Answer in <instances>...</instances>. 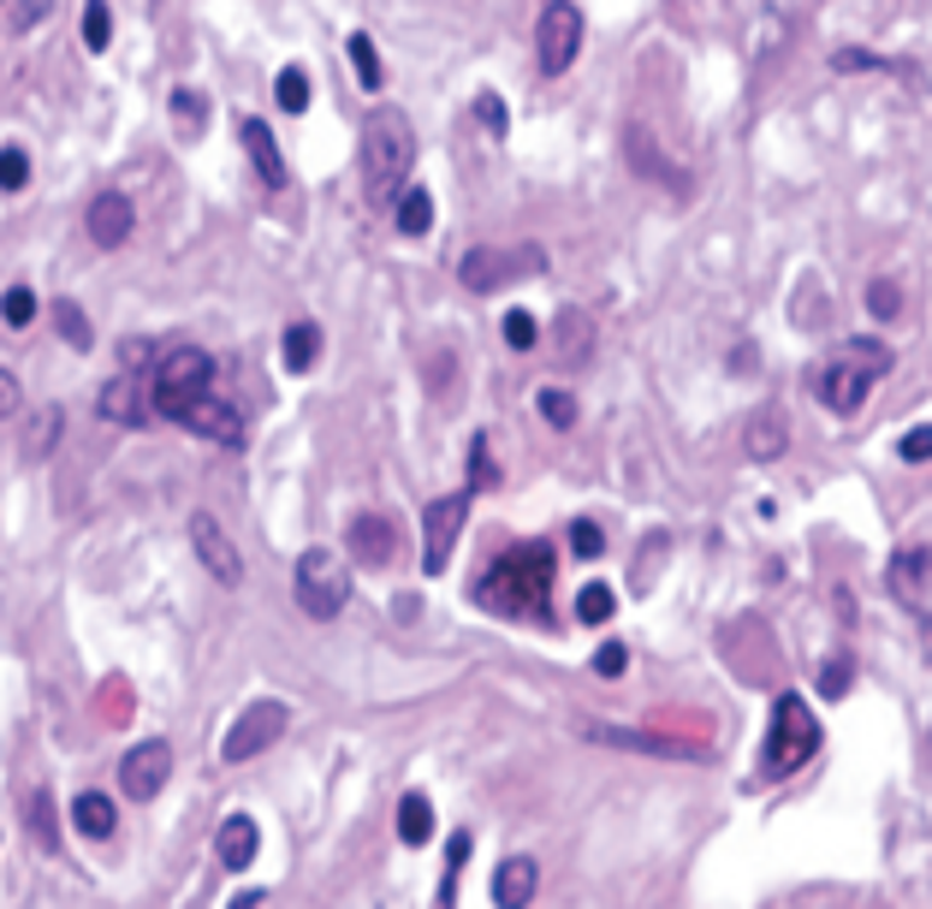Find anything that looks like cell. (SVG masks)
Masks as SVG:
<instances>
[{
  "instance_id": "39",
  "label": "cell",
  "mask_w": 932,
  "mask_h": 909,
  "mask_svg": "<svg viewBox=\"0 0 932 909\" xmlns=\"http://www.w3.org/2000/svg\"><path fill=\"white\" fill-rule=\"evenodd\" d=\"M488 434H475L470 440V493H481V488H499V470H493V458H488Z\"/></svg>"
},
{
  "instance_id": "44",
  "label": "cell",
  "mask_w": 932,
  "mask_h": 909,
  "mask_svg": "<svg viewBox=\"0 0 932 909\" xmlns=\"http://www.w3.org/2000/svg\"><path fill=\"white\" fill-rule=\"evenodd\" d=\"M896 458H903V465H926V458H932V422L909 428V434L896 440Z\"/></svg>"
},
{
  "instance_id": "38",
  "label": "cell",
  "mask_w": 932,
  "mask_h": 909,
  "mask_svg": "<svg viewBox=\"0 0 932 909\" xmlns=\"http://www.w3.org/2000/svg\"><path fill=\"white\" fill-rule=\"evenodd\" d=\"M54 440H60V410H42V417L24 428V458H48Z\"/></svg>"
},
{
  "instance_id": "31",
  "label": "cell",
  "mask_w": 932,
  "mask_h": 909,
  "mask_svg": "<svg viewBox=\"0 0 932 909\" xmlns=\"http://www.w3.org/2000/svg\"><path fill=\"white\" fill-rule=\"evenodd\" d=\"M48 316H54V328H60V339H66V346H72V351H90V339H96V333H90V316H83L72 298H60Z\"/></svg>"
},
{
  "instance_id": "48",
  "label": "cell",
  "mask_w": 932,
  "mask_h": 909,
  "mask_svg": "<svg viewBox=\"0 0 932 909\" xmlns=\"http://www.w3.org/2000/svg\"><path fill=\"white\" fill-rule=\"evenodd\" d=\"M475 113L488 119V131H493V137H505V101H499L493 90H488V96H475Z\"/></svg>"
},
{
  "instance_id": "21",
  "label": "cell",
  "mask_w": 932,
  "mask_h": 909,
  "mask_svg": "<svg viewBox=\"0 0 932 909\" xmlns=\"http://www.w3.org/2000/svg\"><path fill=\"white\" fill-rule=\"evenodd\" d=\"M534 886H541V862H534V856H505V862L493 868V903L499 909H529Z\"/></svg>"
},
{
  "instance_id": "41",
  "label": "cell",
  "mask_w": 932,
  "mask_h": 909,
  "mask_svg": "<svg viewBox=\"0 0 932 909\" xmlns=\"http://www.w3.org/2000/svg\"><path fill=\"white\" fill-rule=\"evenodd\" d=\"M24 184H30V156L19 143H7L0 149V191H24Z\"/></svg>"
},
{
  "instance_id": "36",
  "label": "cell",
  "mask_w": 932,
  "mask_h": 909,
  "mask_svg": "<svg viewBox=\"0 0 932 909\" xmlns=\"http://www.w3.org/2000/svg\"><path fill=\"white\" fill-rule=\"evenodd\" d=\"M273 96H280L285 113H303L309 108V72H303V66H285L280 83H273Z\"/></svg>"
},
{
  "instance_id": "29",
  "label": "cell",
  "mask_w": 932,
  "mask_h": 909,
  "mask_svg": "<svg viewBox=\"0 0 932 909\" xmlns=\"http://www.w3.org/2000/svg\"><path fill=\"white\" fill-rule=\"evenodd\" d=\"M428 227H434V197H428L422 184H404V191H399V232L404 238H422Z\"/></svg>"
},
{
  "instance_id": "18",
  "label": "cell",
  "mask_w": 932,
  "mask_h": 909,
  "mask_svg": "<svg viewBox=\"0 0 932 909\" xmlns=\"http://www.w3.org/2000/svg\"><path fill=\"white\" fill-rule=\"evenodd\" d=\"M149 410H154V392L137 381V369L113 374V381L101 387V417L119 422V428H143V422H149Z\"/></svg>"
},
{
  "instance_id": "1",
  "label": "cell",
  "mask_w": 932,
  "mask_h": 909,
  "mask_svg": "<svg viewBox=\"0 0 932 909\" xmlns=\"http://www.w3.org/2000/svg\"><path fill=\"white\" fill-rule=\"evenodd\" d=\"M552 577H559V553L552 541H517L505 547L488 571L475 577V607L493 612V619H552Z\"/></svg>"
},
{
  "instance_id": "23",
  "label": "cell",
  "mask_w": 932,
  "mask_h": 909,
  "mask_svg": "<svg viewBox=\"0 0 932 909\" xmlns=\"http://www.w3.org/2000/svg\"><path fill=\"white\" fill-rule=\"evenodd\" d=\"M238 143H244V156L255 161L262 184H273V191H280V184L291 179V173H285V156H280V137H273L262 119H238Z\"/></svg>"
},
{
  "instance_id": "37",
  "label": "cell",
  "mask_w": 932,
  "mask_h": 909,
  "mask_svg": "<svg viewBox=\"0 0 932 909\" xmlns=\"http://www.w3.org/2000/svg\"><path fill=\"white\" fill-rule=\"evenodd\" d=\"M172 119H179V131H202V119H209V96H202V90H172Z\"/></svg>"
},
{
  "instance_id": "33",
  "label": "cell",
  "mask_w": 932,
  "mask_h": 909,
  "mask_svg": "<svg viewBox=\"0 0 932 909\" xmlns=\"http://www.w3.org/2000/svg\"><path fill=\"white\" fill-rule=\"evenodd\" d=\"M108 42H113V12H108V0H83V48H90V54H101Z\"/></svg>"
},
{
  "instance_id": "50",
  "label": "cell",
  "mask_w": 932,
  "mask_h": 909,
  "mask_svg": "<svg viewBox=\"0 0 932 909\" xmlns=\"http://www.w3.org/2000/svg\"><path fill=\"white\" fill-rule=\"evenodd\" d=\"M262 903H268V891H262V886H250V891H238L227 909H262Z\"/></svg>"
},
{
  "instance_id": "22",
  "label": "cell",
  "mask_w": 932,
  "mask_h": 909,
  "mask_svg": "<svg viewBox=\"0 0 932 909\" xmlns=\"http://www.w3.org/2000/svg\"><path fill=\"white\" fill-rule=\"evenodd\" d=\"M784 446H790L784 410H779V404H761V410L749 417V428H742V452H749L754 465H772V458H784Z\"/></svg>"
},
{
  "instance_id": "24",
  "label": "cell",
  "mask_w": 932,
  "mask_h": 909,
  "mask_svg": "<svg viewBox=\"0 0 932 909\" xmlns=\"http://www.w3.org/2000/svg\"><path fill=\"white\" fill-rule=\"evenodd\" d=\"M552 346H559L564 363H589L594 357V321L582 316V310H559V321H552Z\"/></svg>"
},
{
  "instance_id": "42",
  "label": "cell",
  "mask_w": 932,
  "mask_h": 909,
  "mask_svg": "<svg viewBox=\"0 0 932 909\" xmlns=\"http://www.w3.org/2000/svg\"><path fill=\"white\" fill-rule=\"evenodd\" d=\"M499 333H505V346H511V351H529L534 339H541V328H534V316H529V310H511L505 321H499Z\"/></svg>"
},
{
  "instance_id": "2",
  "label": "cell",
  "mask_w": 932,
  "mask_h": 909,
  "mask_svg": "<svg viewBox=\"0 0 932 909\" xmlns=\"http://www.w3.org/2000/svg\"><path fill=\"white\" fill-rule=\"evenodd\" d=\"M891 346H879V339H843L820 357L814 369V392L825 410H838V417H855L861 404H868V392L891 374Z\"/></svg>"
},
{
  "instance_id": "9",
  "label": "cell",
  "mask_w": 932,
  "mask_h": 909,
  "mask_svg": "<svg viewBox=\"0 0 932 909\" xmlns=\"http://www.w3.org/2000/svg\"><path fill=\"white\" fill-rule=\"evenodd\" d=\"M470 506H475L470 488L440 493V500L422 506V571H428V577H440L445 565H452V547H458V536H463V523H470Z\"/></svg>"
},
{
  "instance_id": "34",
  "label": "cell",
  "mask_w": 932,
  "mask_h": 909,
  "mask_svg": "<svg viewBox=\"0 0 932 909\" xmlns=\"http://www.w3.org/2000/svg\"><path fill=\"white\" fill-rule=\"evenodd\" d=\"M612 612H618V595L607 589V582H589V589L577 595V619L582 625H607Z\"/></svg>"
},
{
  "instance_id": "7",
  "label": "cell",
  "mask_w": 932,
  "mask_h": 909,
  "mask_svg": "<svg viewBox=\"0 0 932 909\" xmlns=\"http://www.w3.org/2000/svg\"><path fill=\"white\" fill-rule=\"evenodd\" d=\"M529 273H547L541 244H517V250L475 244V250H463V262H458V280H463V291H475V298H488V291L511 286V280H529Z\"/></svg>"
},
{
  "instance_id": "5",
  "label": "cell",
  "mask_w": 932,
  "mask_h": 909,
  "mask_svg": "<svg viewBox=\"0 0 932 909\" xmlns=\"http://www.w3.org/2000/svg\"><path fill=\"white\" fill-rule=\"evenodd\" d=\"M214 369L220 363L202 346H172L161 363H154V381H149L154 410H161L167 422H179L184 404H197V399H209V392H214Z\"/></svg>"
},
{
  "instance_id": "6",
  "label": "cell",
  "mask_w": 932,
  "mask_h": 909,
  "mask_svg": "<svg viewBox=\"0 0 932 909\" xmlns=\"http://www.w3.org/2000/svg\"><path fill=\"white\" fill-rule=\"evenodd\" d=\"M291 589H298V607L309 619H339L344 600H351V565H344V553H333V547H303Z\"/></svg>"
},
{
  "instance_id": "17",
  "label": "cell",
  "mask_w": 932,
  "mask_h": 909,
  "mask_svg": "<svg viewBox=\"0 0 932 909\" xmlns=\"http://www.w3.org/2000/svg\"><path fill=\"white\" fill-rule=\"evenodd\" d=\"M582 737L607 749H635V755H671V761H701V743H678V737H660V731H630V726H582Z\"/></svg>"
},
{
  "instance_id": "19",
  "label": "cell",
  "mask_w": 932,
  "mask_h": 909,
  "mask_svg": "<svg viewBox=\"0 0 932 909\" xmlns=\"http://www.w3.org/2000/svg\"><path fill=\"white\" fill-rule=\"evenodd\" d=\"M885 582H891V595L903 600V607L921 612V600L932 595V541L926 547H903V553L885 565Z\"/></svg>"
},
{
  "instance_id": "40",
  "label": "cell",
  "mask_w": 932,
  "mask_h": 909,
  "mask_svg": "<svg viewBox=\"0 0 932 909\" xmlns=\"http://www.w3.org/2000/svg\"><path fill=\"white\" fill-rule=\"evenodd\" d=\"M534 404H541L547 428H571L577 422V399H571V392H559V387H541V399H534Z\"/></svg>"
},
{
  "instance_id": "16",
  "label": "cell",
  "mask_w": 932,
  "mask_h": 909,
  "mask_svg": "<svg viewBox=\"0 0 932 909\" xmlns=\"http://www.w3.org/2000/svg\"><path fill=\"white\" fill-rule=\"evenodd\" d=\"M179 428H191V434L202 440H214V446H244V417H238V404L232 399H197V404H184L179 410Z\"/></svg>"
},
{
  "instance_id": "8",
  "label": "cell",
  "mask_w": 932,
  "mask_h": 909,
  "mask_svg": "<svg viewBox=\"0 0 932 909\" xmlns=\"http://www.w3.org/2000/svg\"><path fill=\"white\" fill-rule=\"evenodd\" d=\"M285 726H291V708H285V701H280V696H255L250 708L227 726V737H220V761H227V767L255 761L268 743H280Z\"/></svg>"
},
{
  "instance_id": "15",
  "label": "cell",
  "mask_w": 932,
  "mask_h": 909,
  "mask_svg": "<svg viewBox=\"0 0 932 909\" xmlns=\"http://www.w3.org/2000/svg\"><path fill=\"white\" fill-rule=\"evenodd\" d=\"M83 227H90V244H96V250H119V244L131 238V227H137L131 197H126V191H101V197H90V209H83Z\"/></svg>"
},
{
  "instance_id": "13",
  "label": "cell",
  "mask_w": 932,
  "mask_h": 909,
  "mask_svg": "<svg viewBox=\"0 0 932 909\" xmlns=\"http://www.w3.org/2000/svg\"><path fill=\"white\" fill-rule=\"evenodd\" d=\"M344 547L357 553V565L387 571V565H399V523H392L387 511H362V518H351V529H344Z\"/></svg>"
},
{
  "instance_id": "45",
  "label": "cell",
  "mask_w": 932,
  "mask_h": 909,
  "mask_svg": "<svg viewBox=\"0 0 932 909\" xmlns=\"http://www.w3.org/2000/svg\"><path fill=\"white\" fill-rule=\"evenodd\" d=\"M868 310H873L879 321H896V310H903V291H896L891 280H873V286H868Z\"/></svg>"
},
{
  "instance_id": "47",
  "label": "cell",
  "mask_w": 932,
  "mask_h": 909,
  "mask_svg": "<svg viewBox=\"0 0 932 909\" xmlns=\"http://www.w3.org/2000/svg\"><path fill=\"white\" fill-rule=\"evenodd\" d=\"M624 666H630V648L624 642H600V655H594V672L600 678H618Z\"/></svg>"
},
{
  "instance_id": "28",
  "label": "cell",
  "mask_w": 932,
  "mask_h": 909,
  "mask_svg": "<svg viewBox=\"0 0 932 909\" xmlns=\"http://www.w3.org/2000/svg\"><path fill=\"white\" fill-rule=\"evenodd\" d=\"M24 820H30V838H37L42 850H60V815H54V797H48L42 785L24 797Z\"/></svg>"
},
{
  "instance_id": "20",
  "label": "cell",
  "mask_w": 932,
  "mask_h": 909,
  "mask_svg": "<svg viewBox=\"0 0 932 909\" xmlns=\"http://www.w3.org/2000/svg\"><path fill=\"white\" fill-rule=\"evenodd\" d=\"M255 850H262V827H255L250 815H227L214 827V856H220V868H232V873H244L255 862Z\"/></svg>"
},
{
  "instance_id": "12",
  "label": "cell",
  "mask_w": 932,
  "mask_h": 909,
  "mask_svg": "<svg viewBox=\"0 0 932 909\" xmlns=\"http://www.w3.org/2000/svg\"><path fill=\"white\" fill-rule=\"evenodd\" d=\"M624 161H630L648 184H665L671 197H695V179H689V167H683V161H671L665 149L653 143V131H648V126H624Z\"/></svg>"
},
{
  "instance_id": "51",
  "label": "cell",
  "mask_w": 932,
  "mask_h": 909,
  "mask_svg": "<svg viewBox=\"0 0 932 909\" xmlns=\"http://www.w3.org/2000/svg\"><path fill=\"white\" fill-rule=\"evenodd\" d=\"M921 642H926V666H932V619H921Z\"/></svg>"
},
{
  "instance_id": "25",
  "label": "cell",
  "mask_w": 932,
  "mask_h": 909,
  "mask_svg": "<svg viewBox=\"0 0 932 909\" xmlns=\"http://www.w3.org/2000/svg\"><path fill=\"white\" fill-rule=\"evenodd\" d=\"M72 827H78V838H113V827H119L113 797L108 791H78L72 797Z\"/></svg>"
},
{
  "instance_id": "30",
  "label": "cell",
  "mask_w": 932,
  "mask_h": 909,
  "mask_svg": "<svg viewBox=\"0 0 932 909\" xmlns=\"http://www.w3.org/2000/svg\"><path fill=\"white\" fill-rule=\"evenodd\" d=\"M315 351H321V328H315V321H291V328H285V369L291 374L315 369Z\"/></svg>"
},
{
  "instance_id": "26",
  "label": "cell",
  "mask_w": 932,
  "mask_h": 909,
  "mask_svg": "<svg viewBox=\"0 0 932 909\" xmlns=\"http://www.w3.org/2000/svg\"><path fill=\"white\" fill-rule=\"evenodd\" d=\"M399 838L410 850H422L428 838H434V802H428L422 791H404L399 797Z\"/></svg>"
},
{
  "instance_id": "11",
  "label": "cell",
  "mask_w": 932,
  "mask_h": 909,
  "mask_svg": "<svg viewBox=\"0 0 932 909\" xmlns=\"http://www.w3.org/2000/svg\"><path fill=\"white\" fill-rule=\"evenodd\" d=\"M167 779H172V743L167 737H143V743L126 749V761H119V791H126L131 802L161 797Z\"/></svg>"
},
{
  "instance_id": "35",
  "label": "cell",
  "mask_w": 932,
  "mask_h": 909,
  "mask_svg": "<svg viewBox=\"0 0 932 909\" xmlns=\"http://www.w3.org/2000/svg\"><path fill=\"white\" fill-rule=\"evenodd\" d=\"M0 321H7V328H30V321H37V291H30V286H7V298H0Z\"/></svg>"
},
{
  "instance_id": "10",
  "label": "cell",
  "mask_w": 932,
  "mask_h": 909,
  "mask_svg": "<svg viewBox=\"0 0 932 909\" xmlns=\"http://www.w3.org/2000/svg\"><path fill=\"white\" fill-rule=\"evenodd\" d=\"M534 54H541L547 78H564L582 54V7L577 0H547L541 7V30H534Z\"/></svg>"
},
{
  "instance_id": "3",
  "label": "cell",
  "mask_w": 932,
  "mask_h": 909,
  "mask_svg": "<svg viewBox=\"0 0 932 909\" xmlns=\"http://www.w3.org/2000/svg\"><path fill=\"white\" fill-rule=\"evenodd\" d=\"M417 167V131H410L404 108H374L362 119V173H369V197L374 202H399Z\"/></svg>"
},
{
  "instance_id": "49",
  "label": "cell",
  "mask_w": 932,
  "mask_h": 909,
  "mask_svg": "<svg viewBox=\"0 0 932 909\" xmlns=\"http://www.w3.org/2000/svg\"><path fill=\"white\" fill-rule=\"evenodd\" d=\"M19 399H24V392H19V381H12L7 369H0V417H12V410H19Z\"/></svg>"
},
{
  "instance_id": "27",
  "label": "cell",
  "mask_w": 932,
  "mask_h": 909,
  "mask_svg": "<svg viewBox=\"0 0 932 909\" xmlns=\"http://www.w3.org/2000/svg\"><path fill=\"white\" fill-rule=\"evenodd\" d=\"M470 850H475L470 827L445 838V873H440V898H434V909H452V903H458V873H463V862H470Z\"/></svg>"
},
{
  "instance_id": "46",
  "label": "cell",
  "mask_w": 932,
  "mask_h": 909,
  "mask_svg": "<svg viewBox=\"0 0 932 909\" xmlns=\"http://www.w3.org/2000/svg\"><path fill=\"white\" fill-rule=\"evenodd\" d=\"M850 683H855V660H850V655L825 660V672H820V696H843Z\"/></svg>"
},
{
  "instance_id": "14",
  "label": "cell",
  "mask_w": 932,
  "mask_h": 909,
  "mask_svg": "<svg viewBox=\"0 0 932 909\" xmlns=\"http://www.w3.org/2000/svg\"><path fill=\"white\" fill-rule=\"evenodd\" d=\"M191 541H197L202 571H209L214 582H227V589H238V582H244V559H238L232 536L209 518V511H191Z\"/></svg>"
},
{
  "instance_id": "32",
  "label": "cell",
  "mask_w": 932,
  "mask_h": 909,
  "mask_svg": "<svg viewBox=\"0 0 932 909\" xmlns=\"http://www.w3.org/2000/svg\"><path fill=\"white\" fill-rule=\"evenodd\" d=\"M344 48H351V66H357V83H362V90H381V83H387V66H381V54H374V42H369V37H351Z\"/></svg>"
},
{
  "instance_id": "4",
  "label": "cell",
  "mask_w": 932,
  "mask_h": 909,
  "mask_svg": "<svg viewBox=\"0 0 932 909\" xmlns=\"http://www.w3.org/2000/svg\"><path fill=\"white\" fill-rule=\"evenodd\" d=\"M814 755H820V719L796 690H784L772 701V726H766V743H761V779L779 785L790 773H802Z\"/></svg>"
},
{
  "instance_id": "43",
  "label": "cell",
  "mask_w": 932,
  "mask_h": 909,
  "mask_svg": "<svg viewBox=\"0 0 932 909\" xmlns=\"http://www.w3.org/2000/svg\"><path fill=\"white\" fill-rule=\"evenodd\" d=\"M571 553H577V559H600V553H607V536H600L594 518H577V523H571Z\"/></svg>"
}]
</instances>
